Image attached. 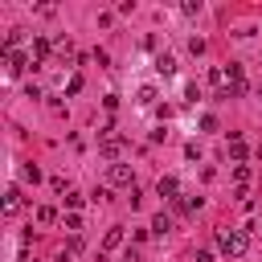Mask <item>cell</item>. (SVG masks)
I'll list each match as a JSON object with an SVG mask.
<instances>
[{"instance_id": "6da1fadb", "label": "cell", "mask_w": 262, "mask_h": 262, "mask_svg": "<svg viewBox=\"0 0 262 262\" xmlns=\"http://www.w3.org/2000/svg\"><path fill=\"white\" fill-rule=\"evenodd\" d=\"M217 250H221L225 258H242V254H246V233H237V229H217Z\"/></svg>"}, {"instance_id": "7a4b0ae2", "label": "cell", "mask_w": 262, "mask_h": 262, "mask_svg": "<svg viewBox=\"0 0 262 262\" xmlns=\"http://www.w3.org/2000/svg\"><path fill=\"white\" fill-rule=\"evenodd\" d=\"M156 192H160L164 201H176V192H180V180H176V176H160V184H156Z\"/></svg>"}, {"instance_id": "3957f363", "label": "cell", "mask_w": 262, "mask_h": 262, "mask_svg": "<svg viewBox=\"0 0 262 262\" xmlns=\"http://www.w3.org/2000/svg\"><path fill=\"white\" fill-rule=\"evenodd\" d=\"M98 151H102V156H106V160H111V164H119V151H123V139H115V135H106V139H102V147H98Z\"/></svg>"}, {"instance_id": "277c9868", "label": "cell", "mask_w": 262, "mask_h": 262, "mask_svg": "<svg viewBox=\"0 0 262 262\" xmlns=\"http://www.w3.org/2000/svg\"><path fill=\"white\" fill-rule=\"evenodd\" d=\"M106 176H111V184H135L127 164H111V168H106Z\"/></svg>"}, {"instance_id": "5b68a950", "label": "cell", "mask_w": 262, "mask_h": 262, "mask_svg": "<svg viewBox=\"0 0 262 262\" xmlns=\"http://www.w3.org/2000/svg\"><path fill=\"white\" fill-rule=\"evenodd\" d=\"M45 57H49V41H45V37H33V66L45 61Z\"/></svg>"}, {"instance_id": "8992f818", "label": "cell", "mask_w": 262, "mask_h": 262, "mask_svg": "<svg viewBox=\"0 0 262 262\" xmlns=\"http://www.w3.org/2000/svg\"><path fill=\"white\" fill-rule=\"evenodd\" d=\"M4 57H8V70H12V74H20V70L29 66V57H25V53H16V49H8Z\"/></svg>"}, {"instance_id": "52a82bcc", "label": "cell", "mask_w": 262, "mask_h": 262, "mask_svg": "<svg viewBox=\"0 0 262 262\" xmlns=\"http://www.w3.org/2000/svg\"><path fill=\"white\" fill-rule=\"evenodd\" d=\"M156 70H160V74H176V57H172V53H160V57H156Z\"/></svg>"}, {"instance_id": "ba28073f", "label": "cell", "mask_w": 262, "mask_h": 262, "mask_svg": "<svg viewBox=\"0 0 262 262\" xmlns=\"http://www.w3.org/2000/svg\"><path fill=\"white\" fill-rule=\"evenodd\" d=\"M229 160L233 164H246V143L242 139H229Z\"/></svg>"}, {"instance_id": "9c48e42d", "label": "cell", "mask_w": 262, "mask_h": 262, "mask_svg": "<svg viewBox=\"0 0 262 262\" xmlns=\"http://www.w3.org/2000/svg\"><path fill=\"white\" fill-rule=\"evenodd\" d=\"M16 209H20V192H16V188H8V192H4V213L12 217Z\"/></svg>"}, {"instance_id": "30bf717a", "label": "cell", "mask_w": 262, "mask_h": 262, "mask_svg": "<svg viewBox=\"0 0 262 262\" xmlns=\"http://www.w3.org/2000/svg\"><path fill=\"white\" fill-rule=\"evenodd\" d=\"M168 229H172V217H168V213H156V221H151V233H160V237H164Z\"/></svg>"}, {"instance_id": "8fae6325", "label": "cell", "mask_w": 262, "mask_h": 262, "mask_svg": "<svg viewBox=\"0 0 262 262\" xmlns=\"http://www.w3.org/2000/svg\"><path fill=\"white\" fill-rule=\"evenodd\" d=\"M115 246H123V229H119V225L106 229V237H102V250H115Z\"/></svg>"}, {"instance_id": "7c38bea8", "label": "cell", "mask_w": 262, "mask_h": 262, "mask_svg": "<svg viewBox=\"0 0 262 262\" xmlns=\"http://www.w3.org/2000/svg\"><path fill=\"white\" fill-rule=\"evenodd\" d=\"M37 221H41V225H53V221H57V213H53L49 205H41V209H37Z\"/></svg>"}, {"instance_id": "4fadbf2b", "label": "cell", "mask_w": 262, "mask_h": 262, "mask_svg": "<svg viewBox=\"0 0 262 262\" xmlns=\"http://www.w3.org/2000/svg\"><path fill=\"white\" fill-rule=\"evenodd\" d=\"M225 74H229V82H246V78H242V66H237V61H229V66H225Z\"/></svg>"}, {"instance_id": "5bb4252c", "label": "cell", "mask_w": 262, "mask_h": 262, "mask_svg": "<svg viewBox=\"0 0 262 262\" xmlns=\"http://www.w3.org/2000/svg\"><path fill=\"white\" fill-rule=\"evenodd\" d=\"M61 201H66V209H78V205H82V192H66Z\"/></svg>"}, {"instance_id": "9a60e30c", "label": "cell", "mask_w": 262, "mask_h": 262, "mask_svg": "<svg viewBox=\"0 0 262 262\" xmlns=\"http://www.w3.org/2000/svg\"><path fill=\"white\" fill-rule=\"evenodd\" d=\"M201 131H217V119L213 115H201Z\"/></svg>"}, {"instance_id": "2e32d148", "label": "cell", "mask_w": 262, "mask_h": 262, "mask_svg": "<svg viewBox=\"0 0 262 262\" xmlns=\"http://www.w3.org/2000/svg\"><path fill=\"white\" fill-rule=\"evenodd\" d=\"M66 229H82V217L78 213H66Z\"/></svg>"}, {"instance_id": "e0dca14e", "label": "cell", "mask_w": 262, "mask_h": 262, "mask_svg": "<svg viewBox=\"0 0 262 262\" xmlns=\"http://www.w3.org/2000/svg\"><path fill=\"white\" fill-rule=\"evenodd\" d=\"M196 262H213V250H196Z\"/></svg>"}, {"instance_id": "ac0fdd59", "label": "cell", "mask_w": 262, "mask_h": 262, "mask_svg": "<svg viewBox=\"0 0 262 262\" xmlns=\"http://www.w3.org/2000/svg\"><path fill=\"white\" fill-rule=\"evenodd\" d=\"M258 98H262V86H258Z\"/></svg>"}]
</instances>
